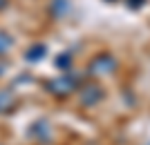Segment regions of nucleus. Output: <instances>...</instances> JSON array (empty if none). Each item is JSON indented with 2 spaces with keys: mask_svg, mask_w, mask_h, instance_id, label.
<instances>
[{
  "mask_svg": "<svg viewBox=\"0 0 150 145\" xmlns=\"http://www.w3.org/2000/svg\"><path fill=\"white\" fill-rule=\"evenodd\" d=\"M92 69H103L101 74H110V71L114 69V58L112 56H101V58H96L94 65H92Z\"/></svg>",
  "mask_w": 150,
  "mask_h": 145,
  "instance_id": "1",
  "label": "nucleus"
}]
</instances>
